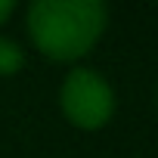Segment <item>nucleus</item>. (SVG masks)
<instances>
[{"instance_id":"4","label":"nucleus","mask_w":158,"mask_h":158,"mask_svg":"<svg viewBox=\"0 0 158 158\" xmlns=\"http://www.w3.org/2000/svg\"><path fill=\"white\" fill-rule=\"evenodd\" d=\"M10 13H13V3H10V0H0V22H6Z\"/></svg>"},{"instance_id":"3","label":"nucleus","mask_w":158,"mask_h":158,"mask_svg":"<svg viewBox=\"0 0 158 158\" xmlns=\"http://www.w3.org/2000/svg\"><path fill=\"white\" fill-rule=\"evenodd\" d=\"M22 62H25L22 50H19L13 40L0 37V74H13V71H19V68H22Z\"/></svg>"},{"instance_id":"2","label":"nucleus","mask_w":158,"mask_h":158,"mask_svg":"<svg viewBox=\"0 0 158 158\" xmlns=\"http://www.w3.org/2000/svg\"><path fill=\"white\" fill-rule=\"evenodd\" d=\"M59 102H62L65 118L77 127H84V130L102 127L115 112V93H112L109 81L93 68L68 71V77L62 81Z\"/></svg>"},{"instance_id":"1","label":"nucleus","mask_w":158,"mask_h":158,"mask_svg":"<svg viewBox=\"0 0 158 158\" xmlns=\"http://www.w3.org/2000/svg\"><path fill=\"white\" fill-rule=\"evenodd\" d=\"M109 13L99 0H37L28 10V31L50 59L84 56L106 31Z\"/></svg>"}]
</instances>
